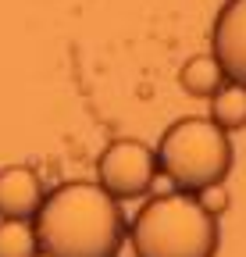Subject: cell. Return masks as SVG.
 <instances>
[{
    "mask_svg": "<svg viewBox=\"0 0 246 257\" xmlns=\"http://www.w3.org/2000/svg\"><path fill=\"white\" fill-rule=\"evenodd\" d=\"M33 229L40 250L50 257H114L125 236V218L104 186L65 182L43 197Z\"/></svg>",
    "mask_w": 246,
    "mask_h": 257,
    "instance_id": "obj_1",
    "label": "cell"
},
{
    "mask_svg": "<svg viewBox=\"0 0 246 257\" xmlns=\"http://www.w3.org/2000/svg\"><path fill=\"white\" fill-rule=\"evenodd\" d=\"M136 257H214L221 243L218 218H210L193 193L178 189L143 204L129 225Z\"/></svg>",
    "mask_w": 246,
    "mask_h": 257,
    "instance_id": "obj_2",
    "label": "cell"
},
{
    "mask_svg": "<svg viewBox=\"0 0 246 257\" xmlns=\"http://www.w3.org/2000/svg\"><path fill=\"white\" fill-rule=\"evenodd\" d=\"M153 157L175 189L193 193L210 182H225L232 168V143L210 118H178L161 133Z\"/></svg>",
    "mask_w": 246,
    "mask_h": 257,
    "instance_id": "obj_3",
    "label": "cell"
},
{
    "mask_svg": "<svg viewBox=\"0 0 246 257\" xmlns=\"http://www.w3.org/2000/svg\"><path fill=\"white\" fill-rule=\"evenodd\" d=\"M97 175L114 200H132L150 193L157 179V157L139 140H114L97 161Z\"/></svg>",
    "mask_w": 246,
    "mask_h": 257,
    "instance_id": "obj_4",
    "label": "cell"
},
{
    "mask_svg": "<svg viewBox=\"0 0 246 257\" xmlns=\"http://www.w3.org/2000/svg\"><path fill=\"white\" fill-rule=\"evenodd\" d=\"M210 47L225 79L246 86V0H225L210 29Z\"/></svg>",
    "mask_w": 246,
    "mask_h": 257,
    "instance_id": "obj_5",
    "label": "cell"
},
{
    "mask_svg": "<svg viewBox=\"0 0 246 257\" xmlns=\"http://www.w3.org/2000/svg\"><path fill=\"white\" fill-rule=\"evenodd\" d=\"M43 204V182L29 165L0 168V218L33 221Z\"/></svg>",
    "mask_w": 246,
    "mask_h": 257,
    "instance_id": "obj_6",
    "label": "cell"
},
{
    "mask_svg": "<svg viewBox=\"0 0 246 257\" xmlns=\"http://www.w3.org/2000/svg\"><path fill=\"white\" fill-rule=\"evenodd\" d=\"M178 82L189 96H214L225 82V72H221V64L214 61V54H200V57H189L182 64Z\"/></svg>",
    "mask_w": 246,
    "mask_h": 257,
    "instance_id": "obj_7",
    "label": "cell"
},
{
    "mask_svg": "<svg viewBox=\"0 0 246 257\" xmlns=\"http://www.w3.org/2000/svg\"><path fill=\"white\" fill-rule=\"evenodd\" d=\"M210 121L221 125L225 133H235V128L246 125V86L228 82L218 93L210 96Z\"/></svg>",
    "mask_w": 246,
    "mask_h": 257,
    "instance_id": "obj_8",
    "label": "cell"
},
{
    "mask_svg": "<svg viewBox=\"0 0 246 257\" xmlns=\"http://www.w3.org/2000/svg\"><path fill=\"white\" fill-rule=\"evenodd\" d=\"M36 253H40V239L33 221H22V218L0 221V257H36Z\"/></svg>",
    "mask_w": 246,
    "mask_h": 257,
    "instance_id": "obj_9",
    "label": "cell"
},
{
    "mask_svg": "<svg viewBox=\"0 0 246 257\" xmlns=\"http://www.w3.org/2000/svg\"><path fill=\"white\" fill-rule=\"evenodd\" d=\"M196 204L210 214V218H221L225 211H228V189H225V182H210V186H200L196 193Z\"/></svg>",
    "mask_w": 246,
    "mask_h": 257,
    "instance_id": "obj_10",
    "label": "cell"
},
{
    "mask_svg": "<svg viewBox=\"0 0 246 257\" xmlns=\"http://www.w3.org/2000/svg\"><path fill=\"white\" fill-rule=\"evenodd\" d=\"M36 257H50V253H43V250H40V253H36Z\"/></svg>",
    "mask_w": 246,
    "mask_h": 257,
    "instance_id": "obj_11",
    "label": "cell"
}]
</instances>
